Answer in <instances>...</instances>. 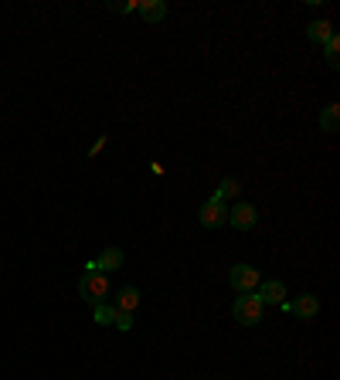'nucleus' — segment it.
Returning <instances> with one entry per match:
<instances>
[{
  "label": "nucleus",
  "instance_id": "obj_1",
  "mask_svg": "<svg viewBox=\"0 0 340 380\" xmlns=\"http://www.w3.org/2000/svg\"><path fill=\"white\" fill-rule=\"evenodd\" d=\"M262 312H265V303H262L256 292H242L232 305V316L238 319V326H259Z\"/></svg>",
  "mask_w": 340,
  "mask_h": 380
},
{
  "label": "nucleus",
  "instance_id": "obj_2",
  "mask_svg": "<svg viewBox=\"0 0 340 380\" xmlns=\"http://www.w3.org/2000/svg\"><path fill=\"white\" fill-rule=\"evenodd\" d=\"M79 296L92 305L105 303V296H109V279H105V272H85L79 282Z\"/></svg>",
  "mask_w": 340,
  "mask_h": 380
},
{
  "label": "nucleus",
  "instance_id": "obj_3",
  "mask_svg": "<svg viewBox=\"0 0 340 380\" xmlns=\"http://www.w3.org/2000/svg\"><path fill=\"white\" fill-rule=\"evenodd\" d=\"M198 221H201V228H208V231H214V228H221V225H228V207L221 201H205L201 204V211H198Z\"/></svg>",
  "mask_w": 340,
  "mask_h": 380
},
{
  "label": "nucleus",
  "instance_id": "obj_4",
  "mask_svg": "<svg viewBox=\"0 0 340 380\" xmlns=\"http://www.w3.org/2000/svg\"><path fill=\"white\" fill-rule=\"evenodd\" d=\"M228 282H232V289L242 296V292H252L262 279H259V268H256V265H245V261H242V265H235V268L228 272Z\"/></svg>",
  "mask_w": 340,
  "mask_h": 380
},
{
  "label": "nucleus",
  "instance_id": "obj_5",
  "mask_svg": "<svg viewBox=\"0 0 340 380\" xmlns=\"http://www.w3.org/2000/svg\"><path fill=\"white\" fill-rule=\"evenodd\" d=\"M228 225L235 231H252L259 225V211H256L252 204H235V207L228 211Z\"/></svg>",
  "mask_w": 340,
  "mask_h": 380
},
{
  "label": "nucleus",
  "instance_id": "obj_6",
  "mask_svg": "<svg viewBox=\"0 0 340 380\" xmlns=\"http://www.w3.org/2000/svg\"><path fill=\"white\" fill-rule=\"evenodd\" d=\"M289 312L300 316V319H313L316 312H320V299L310 296V292H303V296H296V299L289 303Z\"/></svg>",
  "mask_w": 340,
  "mask_h": 380
},
{
  "label": "nucleus",
  "instance_id": "obj_7",
  "mask_svg": "<svg viewBox=\"0 0 340 380\" xmlns=\"http://www.w3.org/2000/svg\"><path fill=\"white\" fill-rule=\"evenodd\" d=\"M256 296H259L262 303H283V299H286V285H283V282H259V292H256Z\"/></svg>",
  "mask_w": 340,
  "mask_h": 380
},
{
  "label": "nucleus",
  "instance_id": "obj_8",
  "mask_svg": "<svg viewBox=\"0 0 340 380\" xmlns=\"http://www.w3.org/2000/svg\"><path fill=\"white\" fill-rule=\"evenodd\" d=\"M123 261H126V254L119 252V248H105V252L96 258V268H99V272H116V268H123Z\"/></svg>",
  "mask_w": 340,
  "mask_h": 380
},
{
  "label": "nucleus",
  "instance_id": "obj_9",
  "mask_svg": "<svg viewBox=\"0 0 340 380\" xmlns=\"http://www.w3.org/2000/svg\"><path fill=\"white\" fill-rule=\"evenodd\" d=\"M140 14H143L147 24H160V21L167 17V3H163V0H143V3H140Z\"/></svg>",
  "mask_w": 340,
  "mask_h": 380
},
{
  "label": "nucleus",
  "instance_id": "obj_10",
  "mask_svg": "<svg viewBox=\"0 0 340 380\" xmlns=\"http://www.w3.org/2000/svg\"><path fill=\"white\" fill-rule=\"evenodd\" d=\"M306 34H310L313 45H327L334 38V24L330 21H313V24H306Z\"/></svg>",
  "mask_w": 340,
  "mask_h": 380
},
{
  "label": "nucleus",
  "instance_id": "obj_11",
  "mask_svg": "<svg viewBox=\"0 0 340 380\" xmlns=\"http://www.w3.org/2000/svg\"><path fill=\"white\" fill-rule=\"evenodd\" d=\"M140 305V289L136 285H126L123 292H119V299H116V312H133Z\"/></svg>",
  "mask_w": 340,
  "mask_h": 380
},
{
  "label": "nucleus",
  "instance_id": "obj_12",
  "mask_svg": "<svg viewBox=\"0 0 340 380\" xmlns=\"http://www.w3.org/2000/svg\"><path fill=\"white\" fill-rule=\"evenodd\" d=\"M238 194H242V183H238L235 177H228V180H221V183H218V190H214V201H232V197H238Z\"/></svg>",
  "mask_w": 340,
  "mask_h": 380
},
{
  "label": "nucleus",
  "instance_id": "obj_13",
  "mask_svg": "<svg viewBox=\"0 0 340 380\" xmlns=\"http://www.w3.org/2000/svg\"><path fill=\"white\" fill-rule=\"evenodd\" d=\"M337 126H340V105H327L320 112V129L323 132H337Z\"/></svg>",
  "mask_w": 340,
  "mask_h": 380
},
{
  "label": "nucleus",
  "instance_id": "obj_14",
  "mask_svg": "<svg viewBox=\"0 0 340 380\" xmlns=\"http://www.w3.org/2000/svg\"><path fill=\"white\" fill-rule=\"evenodd\" d=\"M323 58H327V65H330V68H340V38H337V34L323 45Z\"/></svg>",
  "mask_w": 340,
  "mask_h": 380
},
{
  "label": "nucleus",
  "instance_id": "obj_15",
  "mask_svg": "<svg viewBox=\"0 0 340 380\" xmlns=\"http://www.w3.org/2000/svg\"><path fill=\"white\" fill-rule=\"evenodd\" d=\"M92 316H96V323H99V326H109V323L116 319V305L99 303V305H96V312H92Z\"/></svg>",
  "mask_w": 340,
  "mask_h": 380
},
{
  "label": "nucleus",
  "instance_id": "obj_16",
  "mask_svg": "<svg viewBox=\"0 0 340 380\" xmlns=\"http://www.w3.org/2000/svg\"><path fill=\"white\" fill-rule=\"evenodd\" d=\"M112 326H116V330H123V333H130L133 330V312H116Z\"/></svg>",
  "mask_w": 340,
  "mask_h": 380
},
{
  "label": "nucleus",
  "instance_id": "obj_17",
  "mask_svg": "<svg viewBox=\"0 0 340 380\" xmlns=\"http://www.w3.org/2000/svg\"><path fill=\"white\" fill-rule=\"evenodd\" d=\"M112 10H119V14H130V10H140V3L130 0V3H112Z\"/></svg>",
  "mask_w": 340,
  "mask_h": 380
}]
</instances>
